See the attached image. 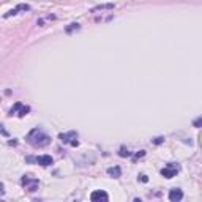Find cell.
Instances as JSON below:
<instances>
[{"label": "cell", "mask_w": 202, "mask_h": 202, "mask_svg": "<svg viewBox=\"0 0 202 202\" xmlns=\"http://www.w3.org/2000/svg\"><path fill=\"white\" fill-rule=\"evenodd\" d=\"M27 142L32 144L33 147H46V145L51 144V137L44 131H41V130L36 128V130L29 133V136H27Z\"/></svg>", "instance_id": "6da1fadb"}, {"label": "cell", "mask_w": 202, "mask_h": 202, "mask_svg": "<svg viewBox=\"0 0 202 202\" xmlns=\"http://www.w3.org/2000/svg\"><path fill=\"white\" fill-rule=\"evenodd\" d=\"M59 139H60L63 144H71L73 147H78V145H79L78 134H76L74 131H70V133H62V134H59Z\"/></svg>", "instance_id": "7a4b0ae2"}, {"label": "cell", "mask_w": 202, "mask_h": 202, "mask_svg": "<svg viewBox=\"0 0 202 202\" xmlns=\"http://www.w3.org/2000/svg\"><path fill=\"white\" fill-rule=\"evenodd\" d=\"M21 183H22V186L29 191V193H33V191H36L38 189V180L36 179H32V177H29V175H24L22 177V180H21Z\"/></svg>", "instance_id": "3957f363"}, {"label": "cell", "mask_w": 202, "mask_h": 202, "mask_svg": "<svg viewBox=\"0 0 202 202\" xmlns=\"http://www.w3.org/2000/svg\"><path fill=\"white\" fill-rule=\"evenodd\" d=\"M180 171V166L179 164H174V163H169L166 168H163L161 169V175L163 177H166V179H172V177H175L177 175V172Z\"/></svg>", "instance_id": "277c9868"}, {"label": "cell", "mask_w": 202, "mask_h": 202, "mask_svg": "<svg viewBox=\"0 0 202 202\" xmlns=\"http://www.w3.org/2000/svg\"><path fill=\"white\" fill-rule=\"evenodd\" d=\"M27 112H30V107H29V106H24V104H21V103H16V104L13 106V109L10 111V115L17 114L19 117H24V115H27Z\"/></svg>", "instance_id": "5b68a950"}, {"label": "cell", "mask_w": 202, "mask_h": 202, "mask_svg": "<svg viewBox=\"0 0 202 202\" xmlns=\"http://www.w3.org/2000/svg\"><path fill=\"white\" fill-rule=\"evenodd\" d=\"M90 199L93 200V202H101V200H107L109 196H107V193H106V191H103V189H96V191H93V193L90 194Z\"/></svg>", "instance_id": "8992f818"}, {"label": "cell", "mask_w": 202, "mask_h": 202, "mask_svg": "<svg viewBox=\"0 0 202 202\" xmlns=\"http://www.w3.org/2000/svg\"><path fill=\"white\" fill-rule=\"evenodd\" d=\"M183 199V193H182V189H179V188H172L171 191H169V200L171 202H179V200H182Z\"/></svg>", "instance_id": "52a82bcc"}, {"label": "cell", "mask_w": 202, "mask_h": 202, "mask_svg": "<svg viewBox=\"0 0 202 202\" xmlns=\"http://www.w3.org/2000/svg\"><path fill=\"white\" fill-rule=\"evenodd\" d=\"M35 161L38 163L40 166H43V168H48V166H51V164L54 163V160L49 157V155H41V157L35 158Z\"/></svg>", "instance_id": "ba28073f"}, {"label": "cell", "mask_w": 202, "mask_h": 202, "mask_svg": "<svg viewBox=\"0 0 202 202\" xmlns=\"http://www.w3.org/2000/svg\"><path fill=\"white\" fill-rule=\"evenodd\" d=\"M115 5L114 3H106V5H98L95 8H92V13H98V11H104V10H114Z\"/></svg>", "instance_id": "9c48e42d"}, {"label": "cell", "mask_w": 202, "mask_h": 202, "mask_svg": "<svg viewBox=\"0 0 202 202\" xmlns=\"http://www.w3.org/2000/svg\"><path fill=\"white\" fill-rule=\"evenodd\" d=\"M107 174H109V175H111V177H114V179H118V177H120L122 175V169L120 168H109L107 169Z\"/></svg>", "instance_id": "30bf717a"}, {"label": "cell", "mask_w": 202, "mask_h": 202, "mask_svg": "<svg viewBox=\"0 0 202 202\" xmlns=\"http://www.w3.org/2000/svg\"><path fill=\"white\" fill-rule=\"evenodd\" d=\"M79 29H81V25H79V24H70L67 29H65V32H67V33H71L73 30H79Z\"/></svg>", "instance_id": "8fae6325"}, {"label": "cell", "mask_w": 202, "mask_h": 202, "mask_svg": "<svg viewBox=\"0 0 202 202\" xmlns=\"http://www.w3.org/2000/svg\"><path fill=\"white\" fill-rule=\"evenodd\" d=\"M16 10H17V11H29V10H30V6H29V5H25V3H21V5H17V6H16Z\"/></svg>", "instance_id": "7c38bea8"}, {"label": "cell", "mask_w": 202, "mask_h": 202, "mask_svg": "<svg viewBox=\"0 0 202 202\" xmlns=\"http://www.w3.org/2000/svg\"><path fill=\"white\" fill-rule=\"evenodd\" d=\"M118 155H120V157H123V158H125V157H130L131 153L128 152V150L125 149V147H122V149H120V152H118Z\"/></svg>", "instance_id": "4fadbf2b"}, {"label": "cell", "mask_w": 202, "mask_h": 202, "mask_svg": "<svg viewBox=\"0 0 202 202\" xmlns=\"http://www.w3.org/2000/svg\"><path fill=\"white\" fill-rule=\"evenodd\" d=\"M14 14H17V10H16V8H14V10H10V11H8V13L5 14V17H10V16H14Z\"/></svg>", "instance_id": "5bb4252c"}, {"label": "cell", "mask_w": 202, "mask_h": 202, "mask_svg": "<svg viewBox=\"0 0 202 202\" xmlns=\"http://www.w3.org/2000/svg\"><path fill=\"white\" fill-rule=\"evenodd\" d=\"M144 155H145V152H144V150H139V152H137V153L134 155V158H136V160H137V158H142Z\"/></svg>", "instance_id": "9a60e30c"}, {"label": "cell", "mask_w": 202, "mask_h": 202, "mask_svg": "<svg viewBox=\"0 0 202 202\" xmlns=\"http://www.w3.org/2000/svg\"><path fill=\"white\" fill-rule=\"evenodd\" d=\"M200 123H202V118H197V120L194 122V126H196V128H199V126H200Z\"/></svg>", "instance_id": "2e32d148"}, {"label": "cell", "mask_w": 202, "mask_h": 202, "mask_svg": "<svg viewBox=\"0 0 202 202\" xmlns=\"http://www.w3.org/2000/svg\"><path fill=\"white\" fill-rule=\"evenodd\" d=\"M141 182L147 183V182H149V177H147V175H141Z\"/></svg>", "instance_id": "e0dca14e"}, {"label": "cell", "mask_w": 202, "mask_h": 202, "mask_svg": "<svg viewBox=\"0 0 202 202\" xmlns=\"http://www.w3.org/2000/svg\"><path fill=\"white\" fill-rule=\"evenodd\" d=\"M5 194V189H3V185L0 183V196H3Z\"/></svg>", "instance_id": "ac0fdd59"}, {"label": "cell", "mask_w": 202, "mask_h": 202, "mask_svg": "<svg viewBox=\"0 0 202 202\" xmlns=\"http://www.w3.org/2000/svg\"><path fill=\"white\" fill-rule=\"evenodd\" d=\"M153 142H155V144H161V142H163V137H157V139H155Z\"/></svg>", "instance_id": "d6986e66"}]
</instances>
